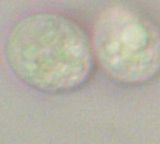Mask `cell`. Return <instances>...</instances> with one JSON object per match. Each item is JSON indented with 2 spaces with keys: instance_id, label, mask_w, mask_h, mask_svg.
<instances>
[{
  "instance_id": "cell-1",
  "label": "cell",
  "mask_w": 160,
  "mask_h": 144,
  "mask_svg": "<svg viewBox=\"0 0 160 144\" xmlns=\"http://www.w3.org/2000/svg\"><path fill=\"white\" fill-rule=\"evenodd\" d=\"M5 56L21 82L50 95L82 88L97 66L83 26L56 12L34 13L18 20L6 39Z\"/></svg>"
},
{
  "instance_id": "cell-2",
  "label": "cell",
  "mask_w": 160,
  "mask_h": 144,
  "mask_svg": "<svg viewBox=\"0 0 160 144\" xmlns=\"http://www.w3.org/2000/svg\"><path fill=\"white\" fill-rule=\"evenodd\" d=\"M96 63L120 86H145L160 76V24L123 4L108 7L93 24Z\"/></svg>"
}]
</instances>
